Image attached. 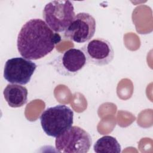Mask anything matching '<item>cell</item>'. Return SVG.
Segmentation results:
<instances>
[{"label": "cell", "mask_w": 153, "mask_h": 153, "mask_svg": "<svg viewBox=\"0 0 153 153\" xmlns=\"http://www.w3.org/2000/svg\"><path fill=\"white\" fill-rule=\"evenodd\" d=\"M61 40L60 35L52 30L44 20L32 19L19 31L17 47L22 57L35 60L50 53Z\"/></svg>", "instance_id": "obj_1"}, {"label": "cell", "mask_w": 153, "mask_h": 153, "mask_svg": "<svg viewBox=\"0 0 153 153\" xmlns=\"http://www.w3.org/2000/svg\"><path fill=\"white\" fill-rule=\"evenodd\" d=\"M42 128L51 137H57L72 127L74 112L65 105H58L47 108L40 116Z\"/></svg>", "instance_id": "obj_2"}, {"label": "cell", "mask_w": 153, "mask_h": 153, "mask_svg": "<svg viewBox=\"0 0 153 153\" xmlns=\"http://www.w3.org/2000/svg\"><path fill=\"white\" fill-rule=\"evenodd\" d=\"M75 16L74 5L68 0L51 1L42 11L44 22L56 33L65 31Z\"/></svg>", "instance_id": "obj_3"}, {"label": "cell", "mask_w": 153, "mask_h": 153, "mask_svg": "<svg viewBox=\"0 0 153 153\" xmlns=\"http://www.w3.org/2000/svg\"><path fill=\"white\" fill-rule=\"evenodd\" d=\"M55 146L59 152L86 153L92 143L90 134L79 126H72L56 137Z\"/></svg>", "instance_id": "obj_4"}, {"label": "cell", "mask_w": 153, "mask_h": 153, "mask_svg": "<svg viewBox=\"0 0 153 153\" xmlns=\"http://www.w3.org/2000/svg\"><path fill=\"white\" fill-rule=\"evenodd\" d=\"M96 22L92 15L81 12L78 13L65 31L66 39L76 43H83L89 41L94 35Z\"/></svg>", "instance_id": "obj_5"}, {"label": "cell", "mask_w": 153, "mask_h": 153, "mask_svg": "<svg viewBox=\"0 0 153 153\" xmlns=\"http://www.w3.org/2000/svg\"><path fill=\"white\" fill-rule=\"evenodd\" d=\"M86 63L85 56L81 50L70 48L61 53L49 64L60 75L74 76L84 68Z\"/></svg>", "instance_id": "obj_6"}, {"label": "cell", "mask_w": 153, "mask_h": 153, "mask_svg": "<svg viewBox=\"0 0 153 153\" xmlns=\"http://www.w3.org/2000/svg\"><path fill=\"white\" fill-rule=\"evenodd\" d=\"M36 65L23 57H14L7 60L4 69V77L11 84L25 85L31 79Z\"/></svg>", "instance_id": "obj_7"}, {"label": "cell", "mask_w": 153, "mask_h": 153, "mask_svg": "<svg viewBox=\"0 0 153 153\" xmlns=\"http://www.w3.org/2000/svg\"><path fill=\"white\" fill-rule=\"evenodd\" d=\"M81 50L85 54L87 62L96 66L107 65L114 57V50L112 44L102 38L90 40Z\"/></svg>", "instance_id": "obj_8"}, {"label": "cell", "mask_w": 153, "mask_h": 153, "mask_svg": "<svg viewBox=\"0 0 153 153\" xmlns=\"http://www.w3.org/2000/svg\"><path fill=\"white\" fill-rule=\"evenodd\" d=\"M27 94V90L25 87L16 84H8L3 91L5 100L11 108H19L26 104Z\"/></svg>", "instance_id": "obj_9"}, {"label": "cell", "mask_w": 153, "mask_h": 153, "mask_svg": "<svg viewBox=\"0 0 153 153\" xmlns=\"http://www.w3.org/2000/svg\"><path fill=\"white\" fill-rule=\"evenodd\" d=\"M93 149L97 153H120L121 152V145L116 138L108 135L99 138L94 144Z\"/></svg>", "instance_id": "obj_10"}]
</instances>
